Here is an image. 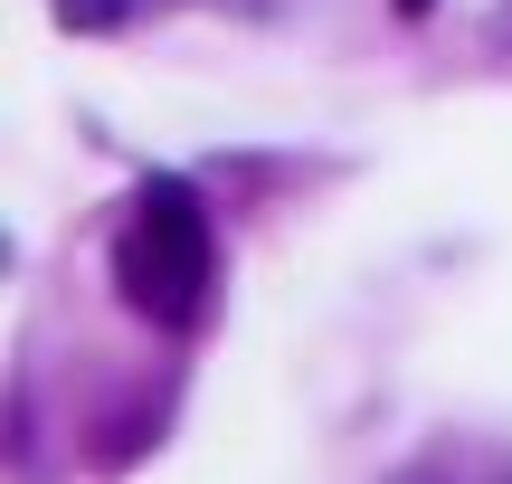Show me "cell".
Listing matches in <instances>:
<instances>
[{
	"mask_svg": "<svg viewBox=\"0 0 512 484\" xmlns=\"http://www.w3.org/2000/svg\"><path fill=\"white\" fill-rule=\"evenodd\" d=\"M399 10H427V0H399Z\"/></svg>",
	"mask_w": 512,
	"mask_h": 484,
	"instance_id": "3",
	"label": "cell"
},
{
	"mask_svg": "<svg viewBox=\"0 0 512 484\" xmlns=\"http://www.w3.org/2000/svg\"><path fill=\"white\" fill-rule=\"evenodd\" d=\"M114 276H124L133 314H152L162 333H181L200 314V295H209V209H200L190 181H171V171L143 181V200L124 219V247H114Z\"/></svg>",
	"mask_w": 512,
	"mask_h": 484,
	"instance_id": "1",
	"label": "cell"
},
{
	"mask_svg": "<svg viewBox=\"0 0 512 484\" xmlns=\"http://www.w3.org/2000/svg\"><path fill=\"white\" fill-rule=\"evenodd\" d=\"M494 19H503V38H512V0H503V10H494Z\"/></svg>",
	"mask_w": 512,
	"mask_h": 484,
	"instance_id": "2",
	"label": "cell"
}]
</instances>
